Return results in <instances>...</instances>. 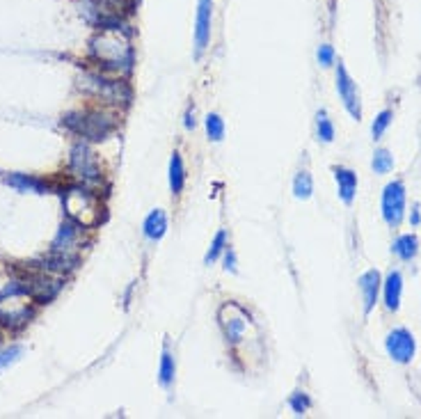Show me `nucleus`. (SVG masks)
Returning <instances> with one entry per match:
<instances>
[{
    "label": "nucleus",
    "instance_id": "dca6fc26",
    "mask_svg": "<svg viewBox=\"0 0 421 419\" xmlns=\"http://www.w3.org/2000/svg\"><path fill=\"white\" fill-rule=\"evenodd\" d=\"M7 186H12V188L19 193H37V195H44V193L48 190L46 181L35 179L30 175H10L7 177Z\"/></svg>",
    "mask_w": 421,
    "mask_h": 419
},
{
    "label": "nucleus",
    "instance_id": "0eeeda50",
    "mask_svg": "<svg viewBox=\"0 0 421 419\" xmlns=\"http://www.w3.org/2000/svg\"><path fill=\"white\" fill-rule=\"evenodd\" d=\"M337 92H339V99L343 101V108L348 110V115L359 122V119H362V103H359L357 83L352 80V76L343 66L341 60L339 64H337Z\"/></svg>",
    "mask_w": 421,
    "mask_h": 419
},
{
    "label": "nucleus",
    "instance_id": "9d476101",
    "mask_svg": "<svg viewBox=\"0 0 421 419\" xmlns=\"http://www.w3.org/2000/svg\"><path fill=\"white\" fill-rule=\"evenodd\" d=\"M87 87L92 89L96 96H101L103 101H110V103H119V101H129L131 99V92L122 80H108V78H101V76H87Z\"/></svg>",
    "mask_w": 421,
    "mask_h": 419
},
{
    "label": "nucleus",
    "instance_id": "a878e982",
    "mask_svg": "<svg viewBox=\"0 0 421 419\" xmlns=\"http://www.w3.org/2000/svg\"><path fill=\"white\" fill-rule=\"evenodd\" d=\"M289 406H291V410L296 415H305L307 410H310V406H312V399L305 392H293L289 396Z\"/></svg>",
    "mask_w": 421,
    "mask_h": 419
},
{
    "label": "nucleus",
    "instance_id": "7c9ffc66",
    "mask_svg": "<svg viewBox=\"0 0 421 419\" xmlns=\"http://www.w3.org/2000/svg\"><path fill=\"white\" fill-rule=\"evenodd\" d=\"M183 126H186L188 131H192V129H195V115H192L190 110L186 112V122H183Z\"/></svg>",
    "mask_w": 421,
    "mask_h": 419
},
{
    "label": "nucleus",
    "instance_id": "c85d7f7f",
    "mask_svg": "<svg viewBox=\"0 0 421 419\" xmlns=\"http://www.w3.org/2000/svg\"><path fill=\"white\" fill-rule=\"evenodd\" d=\"M96 7H108V10H119V7H133L135 0H94Z\"/></svg>",
    "mask_w": 421,
    "mask_h": 419
},
{
    "label": "nucleus",
    "instance_id": "20e7f679",
    "mask_svg": "<svg viewBox=\"0 0 421 419\" xmlns=\"http://www.w3.org/2000/svg\"><path fill=\"white\" fill-rule=\"evenodd\" d=\"M69 170L73 172V177L80 179L82 184H96L101 179V166L96 161L94 152L87 145H78L71 147V156H69Z\"/></svg>",
    "mask_w": 421,
    "mask_h": 419
},
{
    "label": "nucleus",
    "instance_id": "f257e3e1",
    "mask_svg": "<svg viewBox=\"0 0 421 419\" xmlns=\"http://www.w3.org/2000/svg\"><path fill=\"white\" fill-rule=\"evenodd\" d=\"M89 53L101 69L112 73H129L135 62L131 35L119 24L103 26V30H99L89 42Z\"/></svg>",
    "mask_w": 421,
    "mask_h": 419
},
{
    "label": "nucleus",
    "instance_id": "f03ea898",
    "mask_svg": "<svg viewBox=\"0 0 421 419\" xmlns=\"http://www.w3.org/2000/svg\"><path fill=\"white\" fill-rule=\"evenodd\" d=\"M64 211L69 215V220L80 224L82 229L96 227L101 222V199L94 195L92 190L85 188V186H73L62 195Z\"/></svg>",
    "mask_w": 421,
    "mask_h": 419
},
{
    "label": "nucleus",
    "instance_id": "39448f33",
    "mask_svg": "<svg viewBox=\"0 0 421 419\" xmlns=\"http://www.w3.org/2000/svg\"><path fill=\"white\" fill-rule=\"evenodd\" d=\"M405 202H408V195H405V186L401 181H392L385 186V190H382V218L392 229H396L405 218Z\"/></svg>",
    "mask_w": 421,
    "mask_h": 419
},
{
    "label": "nucleus",
    "instance_id": "393cba45",
    "mask_svg": "<svg viewBox=\"0 0 421 419\" xmlns=\"http://www.w3.org/2000/svg\"><path fill=\"white\" fill-rule=\"evenodd\" d=\"M392 119H394V112H392V110H382V112H378V115H375L373 124H371V136H373V140H380L382 136H385V131L389 129Z\"/></svg>",
    "mask_w": 421,
    "mask_h": 419
},
{
    "label": "nucleus",
    "instance_id": "7ed1b4c3",
    "mask_svg": "<svg viewBox=\"0 0 421 419\" xmlns=\"http://www.w3.org/2000/svg\"><path fill=\"white\" fill-rule=\"evenodd\" d=\"M62 124L85 140H105L115 129V119L103 110H82L64 115Z\"/></svg>",
    "mask_w": 421,
    "mask_h": 419
},
{
    "label": "nucleus",
    "instance_id": "1a4fd4ad",
    "mask_svg": "<svg viewBox=\"0 0 421 419\" xmlns=\"http://www.w3.org/2000/svg\"><path fill=\"white\" fill-rule=\"evenodd\" d=\"M220 326L224 330V337H227V341L238 344L245 337L250 319H247V314L240 310L236 303H227L220 310Z\"/></svg>",
    "mask_w": 421,
    "mask_h": 419
},
{
    "label": "nucleus",
    "instance_id": "2eb2a0df",
    "mask_svg": "<svg viewBox=\"0 0 421 419\" xmlns=\"http://www.w3.org/2000/svg\"><path fill=\"white\" fill-rule=\"evenodd\" d=\"M142 231H145V236L149 241H161V238L168 234V215H165V211L154 208V211L145 218Z\"/></svg>",
    "mask_w": 421,
    "mask_h": 419
},
{
    "label": "nucleus",
    "instance_id": "b1692460",
    "mask_svg": "<svg viewBox=\"0 0 421 419\" xmlns=\"http://www.w3.org/2000/svg\"><path fill=\"white\" fill-rule=\"evenodd\" d=\"M371 168L375 175H387V172L394 170V156L387 152V149H378L373 154V161H371Z\"/></svg>",
    "mask_w": 421,
    "mask_h": 419
},
{
    "label": "nucleus",
    "instance_id": "f8f14e48",
    "mask_svg": "<svg viewBox=\"0 0 421 419\" xmlns=\"http://www.w3.org/2000/svg\"><path fill=\"white\" fill-rule=\"evenodd\" d=\"M80 224H76L73 220L64 222L60 227L55 241H53V252L55 254H64V257H71V252L76 250V245L80 241Z\"/></svg>",
    "mask_w": 421,
    "mask_h": 419
},
{
    "label": "nucleus",
    "instance_id": "412c9836",
    "mask_svg": "<svg viewBox=\"0 0 421 419\" xmlns=\"http://www.w3.org/2000/svg\"><path fill=\"white\" fill-rule=\"evenodd\" d=\"M316 136H319L321 142H325V145H330V142L334 140V124L332 119L328 117L325 110H321L319 115H316Z\"/></svg>",
    "mask_w": 421,
    "mask_h": 419
},
{
    "label": "nucleus",
    "instance_id": "4be33fe9",
    "mask_svg": "<svg viewBox=\"0 0 421 419\" xmlns=\"http://www.w3.org/2000/svg\"><path fill=\"white\" fill-rule=\"evenodd\" d=\"M222 252H227V231H224V229H220L213 236V241H210L208 252H206V257H204V264L210 266L213 261H217V257H220Z\"/></svg>",
    "mask_w": 421,
    "mask_h": 419
},
{
    "label": "nucleus",
    "instance_id": "f3484780",
    "mask_svg": "<svg viewBox=\"0 0 421 419\" xmlns=\"http://www.w3.org/2000/svg\"><path fill=\"white\" fill-rule=\"evenodd\" d=\"M170 190L172 195H181L183 186H186V166H183V159L181 154L174 152L170 156Z\"/></svg>",
    "mask_w": 421,
    "mask_h": 419
},
{
    "label": "nucleus",
    "instance_id": "2f4dec72",
    "mask_svg": "<svg viewBox=\"0 0 421 419\" xmlns=\"http://www.w3.org/2000/svg\"><path fill=\"white\" fill-rule=\"evenodd\" d=\"M410 222H412V224H419V222H421V213H419V206H415V211H412V215H410Z\"/></svg>",
    "mask_w": 421,
    "mask_h": 419
},
{
    "label": "nucleus",
    "instance_id": "5701e85b",
    "mask_svg": "<svg viewBox=\"0 0 421 419\" xmlns=\"http://www.w3.org/2000/svg\"><path fill=\"white\" fill-rule=\"evenodd\" d=\"M204 126H206V138L210 142H220L224 138V119L217 115V112H208Z\"/></svg>",
    "mask_w": 421,
    "mask_h": 419
},
{
    "label": "nucleus",
    "instance_id": "6ab92c4d",
    "mask_svg": "<svg viewBox=\"0 0 421 419\" xmlns=\"http://www.w3.org/2000/svg\"><path fill=\"white\" fill-rule=\"evenodd\" d=\"M174 376H177V362H174V355L170 353V348L165 346L163 355H161V366H158V383L161 387H168L174 383Z\"/></svg>",
    "mask_w": 421,
    "mask_h": 419
},
{
    "label": "nucleus",
    "instance_id": "c756f323",
    "mask_svg": "<svg viewBox=\"0 0 421 419\" xmlns=\"http://www.w3.org/2000/svg\"><path fill=\"white\" fill-rule=\"evenodd\" d=\"M224 268L231 273H236V254L234 250H227V257H224Z\"/></svg>",
    "mask_w": 421,
    "mask_h": 419
},
{
    "label": "nucleus",
    "instance_id": "4468645a",
    "mask_svg": "<svg viewBox=\"0 0 421 419\" xmlns=\"http://www.w3.org/2000/svg\"><path fill=\"white\" fill-rule=\"evenodd\" d=\"M382 294H385V307L389 312H398V307H401V296H403V275L398 271L389 273L385 284H382Z\"/></svg>",
    "mask_w": 421,
    "mask_h": 419
},
{
    "label": "nucleus",
    "instance_id": "9b49d317",
    "mask_svg": "<svg viewBox=\"0 0 421 419\" xmlns=\"http://www.w3.org/2000/svg\"><path fill=\"white\" fill-rule=\"evenodd\" d=\"M357 287H359V294H362V303H364V317L373 312V307L378 305V296H380V289H382V280H380V273L378 271H366L359 275L357 280Z\"/></svg>",
    "mask_w": 421,
    "mask_h": 419
},
{
    "label": "nucleus",
    "instance_id": "aec40b11",
    "mask_svg": "<svg viewBox=\"0 0 421 419\" xmlns=\"http://www.w3.org/2000/svg\"><path fill=\"white\" fill-rule=\"evenodd\" d=\"M293 195L298 199H310L314 195V179L307 170H300L293 179Z\"/></svg>",
    "mask_w": 421,
    "mask_h": 419
},
{
    "label": "nucleus",
    "instance_id": "bb28decb",
    "mask_svg": "<svg viewBox=\"0 0 421 419\" xmlns=\"http://www.w3.org/2000/svg\"><path fill=\"white\" fill-rule=\"evenodd\" d=\"M21 353H24V348L21 346H10V348L0 350V369H5V366H10L12 362H17Z\"/></svg>",
    "mask_w": 421,
    "mask_h": 419
},
{
    "label": "nucleus",
    "instance_id": "6e6552de",
    "mask_svg": "<svg viewBox=\"0 0 421 419\" xmlns=\"http://www.w3.org/2000/svg\"><path fill=\"white\" fill-rule=\"evenodd\" d=\"M385 348H387V355L392 357L394 362L398 364H408L412 362V357L417 353V341H415V335L405 328H396L387 335L385 339Z\"/></svg>",
    "mask_w": 421,
    "mask_h": 419
},
{
    "label": "nucleus",
    "instance_id": "cd10ccee",
    "mask_svg": "<svg viewBox=\"0 0 421 419\" xmlns=\"http://www.w3.org/2000/svg\"><path fill=\"white\" fill-rule=\"evenodd\" d=\"M316 57H319V64L321 66H332L334 64V48L330 46V44H321L319 46V53H316Z\"/></svg>",
    "mask_w": 421,
    "mask_h": 419
},
{
    "label": "nucleus",
    "instance_id": "ddd939ff",
    "mask_svg": "<svg viewBox=\"0 0 421 419\" xmlns=\"http://www.w3.org/2000/svg\"><path fill=\"white\" fill-rule=\"evenodd\" d=\"M334 181H337L339 199L346 206H350L357 195V175L348 168H334Z\"/></svg>",
    "mask_w": 421,
    "mask_h": 419
},
{
    "label": "nucleus",
    "instance_id": "a211bd4d",
    "mask_svg": "<svg viewBox=\"0 0 421 419\" xmlns=\"http://www.w3.org/2000/svg\"><path fill=\"white\" fill-rule=\"evenodd\" d=\"M392 252L396 254L398 259H403V261H412L417 257V252H419V238L415 234H401L394 241L392 245Z\"/></svg>",
    "mask_w": 421,
    "mask_h": 419
},
{
    "label": "nucleus",
    "instance_id": "423d86ee",
    "mask_svg": "<svg viewBox=\"0 0 421 419\" xmlns=\"http://www.w3.org/2000/svg\"><path fill=\"white\" fill-rule=\"evenodd\" d=\"M210 24H213V0H197V14H195V60L204 55L210 44Z\"/></svg>",
    "mask_w": 421,
    "mask_h": 419
}]
</instances>
